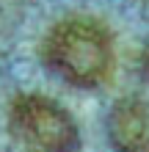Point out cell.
Segmentation results:
<instances>
[{
    "label": "cell",
    "instance_id": "1",
    "mask_svg": "<svg viewBox=\"0 0 149 152\" xmlns=\"http://www.w3.org/2000/svg\"><path fill=\"white\" fill-rule=\"evenodd\" d=\"M44 61L64 83L94 88L113 69V42L100 25L72 20L58 25L44 44Z\"/></svg>",
    "mask_w": 149,
    "mask_h": 152
},
{
    "label": "cell",
    "instance_id": "2",
    "mask_svg": "<svg viewBox=\"0 0 149 152\" xmlns=\"http://www.w3.org/2000/svg\"><path fill=\"white\" fill-rule=\"evenodd\" d=\"M8 124L31 152H75L80 127L61 102L44 94H20L8 105Z\"/></svg>",
    "mask_w": 149,
    "mask_h": 152
},
{
    "label": "cell",
    "instance_id": "3",
    "mask_svg": "<svg viewBox=\"0 0 149 152\" xmlns=\"http://www.w3.org/2000/svg\"><path fill=\"white\" fill-rule=\"evenodd\" d=\"M108 138L116 152H149V108L138 97H121L110 108Z\"/></svg>",
    "mask_w": 149,
    "mask_h": 152
}]
</instances>
